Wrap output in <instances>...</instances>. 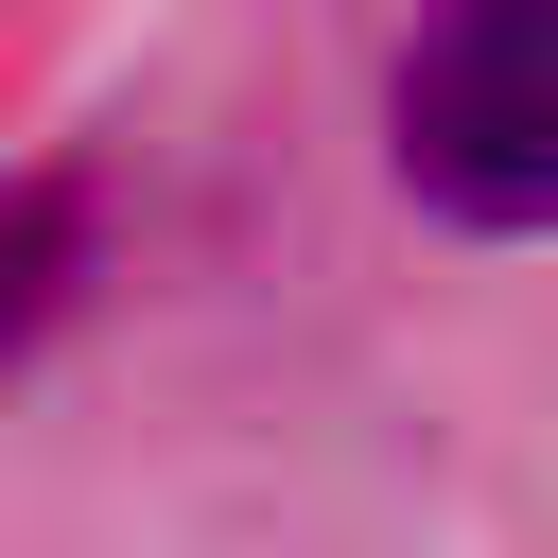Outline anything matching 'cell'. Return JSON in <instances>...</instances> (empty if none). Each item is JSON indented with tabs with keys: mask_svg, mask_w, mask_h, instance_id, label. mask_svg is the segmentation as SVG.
Instances as JSON below:
<instances>
[{
	"mask_svg": "<svg viewBox=\"0 0 558 558\" xmlns=\"http://www.w3.org/2000/svg\"><path fill=\"white\" fill-rule=\"evenodd\" d=\"M384 140L436 227H471V244L558 227V0H436L401 35Z\"/></svg>",
	"mask_w": 558,
	"mask_h": 558,
	"instance_id": "obj_1",
	"label": "cell"
}]
</instances>
